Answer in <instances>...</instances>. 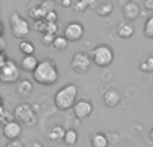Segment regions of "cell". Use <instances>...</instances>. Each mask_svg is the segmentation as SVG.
<instances>
[{
  "mask_svg": "<svg viewBox=\"0 0 153 147\" xmlns=\"http://www.w3.org/2000/svg\"><path fill=\"white\" fill-rule=\"evenodd\" d=\"M34 80L40 86H53L59 79V70L55 62L53 60H42L39 62L36 70L32 72Z\"/></svg>",
  "mask_w": 153,
  "mask_h": 147,
  "instance_id": "6da1fadb",
  "label": "cell"
},
{
  "mask_svg": "<svg viewBox=\"0 0 153 147\" xmlns=\"http://www.w3.org/2000/svg\"><path fill=\"white\" fill-rule=\"evenodd\" d=\"M78 87L74 83H69L61 87L54 95V104L59 111H69L76 103Z\"/></svg>",
  "mask_w": 153,
  "mask_h": 147,
  "instance_id": "7a4b0ae2",
  "label": "cell"
},
{
  "mask_svg": "<svg viewBox=\"0 0 153 147\" xmlns=\"http://www.w3.org/2000/svg\"><path fill=\"white\" fill-rule=\"evenodd\" d=\"M10 27H11V34L16 39H26L30 34H31V26L27 19H24L20 13L18 12H11L10 15Z\"/></svg>",
  "mask_w": 153,
  "mask_h": 147,
  "instance_id": "3957f363",
  "label": "cell"
},
{
  "mask_svg": "<svg viewBox=\"0 0 153 147\" xmlns=\"http://www.w3.org/2000/svg\"><path fill=\"white\" fill-rule=\"evenodd\" d=\"M13 116H15V121L23 124V127H32L38 122L36 111L34 110L32 104H28V103H19L13 108Z\"/></svg>",
  "mask_w": 153,
  "mask_h": 147,
  "instance_id": "277c9868",
  "label": "cell"
},
{
  "mask_svg": "<svg viewBox=\"0 0 153 147\" xmlns=\"http://www.w3.org/2000/svg\"><path fill=\"white\" fill-rule=\"evenodd\" d=\"M90 56L93 59V63L98 67H108L113 63L114 60V52L109 46L106 44H100L94 47L90 51Z\"/></svg>",
  "mask_w": 153,
  "mask_h": 147,
  "instance_id": "5b68a950",
  "label": "cell"
},
{
  "mask_svg": "<svg viewBox=\"0 0 153 147\" xmlns=\"http://www.w3.org/2000/svg\"><path fill=\"white\" fill-rule=\"evenodd\" d=\"M19 80H20V66L8 59L0 67V82L3 84H13Z\"/></svg>",
  "mask_w": 153,
  "mask_h": 147,
  "instance_id": "8992f818",
  "label": "cell"
},
{
  "mask_svg": "<svg viewBox=\"0 0 153 147\" xmlns=\"http://www.w3.org/2000/svg\"><path fill=\"white\" fill-rule=\"evenodd\" d=\"M93 63V59L90 56V54L86 52H75L71 58V62H70V68L73 70L75 74H86L90 70Z\"/></svg>",
  "mask_w": 153,
  "mask_h": 147,
  "instance_id": "52a82bcc",
  "label": "cell"
},
{
  "mask_svg": "<svg viewBox=\"0 0 153 147\" xmlns=\"http://www.w3.org/2000/svg\"><path fill=\"white\" fill-rule=\"evenodd\" d=\"M85 35V28L81 23L78 21H70L66 27H65V31H63V36L66 37L69 42H79V40L83 37Z\"/></svg>",
  "mask_w": 153,
  "mask_h": 147,
  "instance_id": "ba28073f",
  "label": "cell"
},
{
  "mask_svg": "<svg viewBox=\"0 0 153 147\" xmlns=\"http://www.w3.org/2000/svg\"><path fill=\"white\" fill-rule=\"evenodd\" d=\"M1 132H3V137L5 138L7 140H13V139H19L23 132V124L19 123L18 121H11L8 123L3 124V129H1Z\"/></svg>",
  "mask_w": 153,
  "mask_h": 147,
  "instance_id": "9c48e42d",
  "label": "cell"
},
{
  "mask_svg": "<svg viewBox=\"0 0 153 147\" xmlns=\"http://www.w3.org/2000/svg\"><path fill=\"white\" fill-rule=\"evenodd\" d=\"M73 112H74V116L78 119H86L89 118L90 115L93 114V104L91 102L86 99L78 100L75 103V106L73 107Z\"/></svg>",
  "mask_w": 153,
  "mask_h": 147,
  "instance_id": "30bf717a",
  "label": "cell"
},
{
  "mask_svg": "<svg viewBox=\"0 0 153 147\" xmlns=\"http://www.w3.org/2000/svg\"><path fill=\"white\" fill-rule=\"evenodd\" d=\"M65 134H66L65 127L58 124V126H54L48 130L47 134H46V139H47V142H50L51 145H58V143L63 142Z\"/></svg>",
  "mask_w": 153,
  "mask_h": 147,
  "instance_id": "8fae6325",
  "label": "cell"
},
{
  "mask_svg": "<svg viewBox=\"0 0 153 147\" xmlns=\"http://www.w3.org/2000/svg\"><path fill=\"white\" fill-rule=\"evenodd\" d=\"M122 15H124V19L128 21H133L137 20L141 15L140 7H138L137 3L134 1H129L124 5V10H122Z\"/></svg>",
  "mask_w": 153,
  "mask_h": 147,
  "instance_id": "7c38bea8",
  "label": "cell"
},
{
  "mask_svg": "<svg viewBox=\"0 0 153 147\" xmlns=\"http://www.w3.org/2000/svg\"><path fill=\"white\" fill-rule=\"evenodd\" d=\"M34 91V84L28 79H20L15 87V92L20 98H28Z\"/></svg>",
  "mask_w": 153,
  "mask_h": 147,
  "instance_id": "4fadbf2b",
  "label": "cell"
},
{
  "mask_svg": "<svg viewBox=\"0 0 153 147\" xmlns=\"http://www.w3.org/2000/svg\"><path fill=\"white\" fill-rule=\"evenodd\" d=\"M122 99V95L118 90L116 88H109L108 91H105L103 94V103L108 107H116Z\"/></svg>",
  "mask_w": 153,
  "mask_h": 147,
  "instance_id": "5bb4252c",
  "label": "cell"
},
{
  "mask_svg": "<svg viewBox=\"0 0 153 147\" xmlns=\"http://www.w3.org/2000/svg\"><path fill=\"white\" fill-rule=\"evenodd\" d=\"M117 34L121 39H129V37L133 36L134 34V27H133L132 21L124 20L118 24V28H117Z\"/></svg>",
  "mask_w": 153,
  "mask_h": 147,
  "instance_id": "9a60e30c",
  "label": "cell"
},
{
  "mask_svg": "<svg viewBox=\"0 0 153 147\" xmlns=\"http://www.w3.org/2000/svg\"><path fill=\"white\" fill-rule=\"evenodd\" d=\"M38 64V59L35 58V55H27V56H23L20 60V68L26 72H34L36 70Z\"/></svg>",
  "mask_w": 153,
  "mask_h": 147,
  "instance_id": "2e32d148",
  "label": "cell"
},
{
  "mask_svg": "<svg viewBox=\"0 0 153 147\" xmlns=\"http://www.w3.org/2000/svg\"><path fill=\"white\" fill-rule=\"evenodd\" d=\"M98 7V3L97 0H78V1H75L74 4V10L75 12H85V11L87 10H93V8H97Z\"/></svg>",
  "mask_w": 153,
  "mask_h": 147,
  "instance_id": "e0dca14e",
  "label": "cell"
},
{
  "mask_svg": "<svg viewBox=\"0 0 153 147\" xmlns=\"http://www.w3.org/2000/svg\"><path fill=\"white\" fill-rule=\"evenodd\" d=\"M90 143H91V147H108L109 138L103 132H95L90 138Z\"/></svg>",
  "mask_w": 153,
  "mask_h": 147,
  "instance_id": "ac0fdd59",
  "label": "cell"
},
{
  "mask_svg": "<svg viewBox=\"0 0 153 147\" xmlns=\"http://www.w3.org/2000/svg\"><path fill=\"white\" fill-rule=\"evenodd\" d=\"M76 142H78V132H76V130L74 129L66 130V134H65V138H63L65 145L71 147V146H75Z\"/></svg>",
  "mask_w": 153,
  "mask_h": 147,
  "instance_id": "d6986e66",
  "label": "cell"
},
{
  "mask_svg": "<svg viewBox=\"0 0 153 147\" xmlns=\"http://www.w3.org/2000/svg\"><path fill=\"white\" fill-rule=\"evenodd\" d=\"M19 51L23 54V56L34 55L35 54V46L32 44L31 42H28V40L23 39L20 43H19Z\"/></svg>",
  "mask_w": 153,
  "mask_h": 147,
  "instance_id": "ffe728a7",
  "label": "cell"
},
{
  "mask_svg": "<svg viewBox=\"0 0 153 147\" xmlns=\"http://www.w3.org/2000/svg\"><path fill=\"white\" fill-rule=\"evenodd\" d=\"M28 16L32 19V20H42V19H45L46 16V11L42 8V5H36V7L34 8H30L28 10Z\"/></svg>",
  "mask_w": 153,
  "mask_h": 147,
  "instance_id": "44dd1931",
  "label": "cell"
},
{
  "mask_svg": "<svg viewBox=\"0 0 153 147\" xmlns=\"http://www.w3.org/2000/svg\"><path fill=\"white\" fill-rule=\"evenodd\" d=\"M67 46H69V40H67L66 37L56 36L55 40H54V43H53V46H51V48H53L54 51H56V52H61V51L66 50Z\"/></svg>",
  "mask_w": 153,
  "mask_h": 147,
  "instance_id": "7402d4cb",
  "label": "cell"
},
{
  "mask_svg": "<svg viewBox=\"0 0 153 147\" xmlns=\"http://www.w3.org/2000/svg\"><path fill=\"white\" fill-rule=\"evenodd\" d=\"M114 7L111 3L106 1V3H101V4H98V7L95 8V11H97V13L100 16H102V18H105V16H109L111 12H113Z\"/></svg>",
  "mask_w": 153,
  "mask_h": 147,
  "instance_id": "603a6c76",
  "label": "cell"
},
{
  "mask_svg": "<svg viewBox=\"0 0 153 147\" xmlns=\"http://www.w3.org/2000/svg\"><path fill=\"white\" fill-rule=\"evenodd\" d=\"M138 68H140V71L144 72V74L153 72V56H149V58H146L145 60H144L143 63L138 66Z\"/></svg>",
  "mask_w": 153,
  "mask_h": 147,
  "instance_id": "cb8c5ba5",
  "label": "cell"
},
{
  "mask_svg": "<svg viewBox=\"0 0 153 147\" xmlns=\"http://www.w3.org/2000/svg\"><path fill=\"white\" fill-rule=\"evenodd\" d=\"M144 35L148 39H153V15L146 19L145 24H144Z\"/></svg>",
  "mask_w": 153,
  "mask_h": 147,
  "instance_id": "d4e9b609",
  "label": "cell"
},
{
  "mask_svg": "<svg viewBox=\"0 0 153 147\" xmlns=\"http://www.w3.org/2000/svg\"><path fill=\"white\" fill-rule=\"evenodd\" d=\"M40 5H42V8L46 11V13L50 12V11H56V4L53 0H43V1L40 3Z\"/></svg>",
  "mask_w": 153,
  "mask_h": 147,
  "instance_id": "484cf974",
  "label": "cell"
},
{
  "mask_svg": "<svg viewBox=\"0 0 153 147\" xmlns=\"http://www.w3.org/2000/svg\"><path fill=\"white\" fill-rule=\"evenodd\" d=\"M34 28L35 31L40 32V34H46V29H47V21L45 20V19H42V20H36L34 24Z\"/></svg>",
  "mask_w": 153,
  "mask_h": 147,
  "instance_id": "4316f807",
  "label": "cell"
},
{
  "mask_svg": "<svg viewBox=\"0 0 153 147\" xmlns=\"http://www.w3.org/2000/svg\"><path fill=\"white\" fill-rule=\"evenodd\" d=\"M55 35L54 34H43V36H42V44H45V46H53V43H54V40H55Z\"/></svg>",
  "mask_w": 153,
  "mask_h": 147,
  "instance_id": "83f0119b",
  "label": "cell"
},
{
  "mask_svg": "<svg viewBox=\"0 0 153 147\" xmlns=\"http://www.w3.org/2000/svg\"><path fill=\"white\" fill-rule=\"evenodd\" d=\"M45 20L48 21V23H56L58 21V12L56 11H50V12L46 13Z\"/></svg>",
  "mask_w": 153,
  "mask_h": 147,
  "instance_id": "f1b7e54d",
  "label": "cell"
},
{
  "mask_svg": "<svg viewBox=\"0 0 153 147\" xmlns=\"http://www.w3.org/2000/svg\"><path fill=\"white\" fill-rule=\"evenodd\" d=\"M4 147H26V143L22 139H13V140H8Z\"/></svg>",
  "mask_w": 153,
  "mask_h": 147,
  "instance_id": "f546056e",
  "label": "cell"
},
{
  "mask_svg": "<svg viewBox=\"0 0 153 147\" xmlns=\"http://www.w3.org/2000/svg\"><path fill=\"white\" fill-rule=\"evenodd\" d=\"M56 32H58V24L56 23H48L47 21V29H46V34L56 35Z\"/></svg>",
  "mask_w": 153,
  "mask_h": 147,
  "instance_id": "4dcf8cb0",
  "label": "cell"
},
{
  "mask_svg": "<svg viewBox=\"0 0 153 147\" xmlns=\"http://www.w3.org/2000/svg\"><path fill=\"white\" fill-rule=\"evenodd\" d=\"M144 7H145L146 11H153V0H145Z\"/></svg>",
  "mask_w": 153,
  "mask_h": 147,
  "instance_id": "1f68e13d",
  "label": "cell"
},
{
  "mask_svg": "<svg viewBox=\"0 0 153 147\" xmlns=\"http://www.w3.org/2000/svg\"><path fill=\"white\" fill-rule=\"evenodd\" d=\"M62 5H63L65 8H69L73 5V0H62Z\"/></svg>",
  "mask_w": 153,
  "mask_h": 147,
  "instance_id": "d6a6232c",
  "label": "cell"
},
{
  "mask_svg": "<svg viewBox=\"0 0 153 147\" xmlns=\"http://www.w3.org/2000/svg\"><path fill=\"white\" fill-rule=\"evenodd\" d=\"M0 43H1V52H4V46H5L4 36H1V37H0Z\"/></svg>",
  "mask_w": 153,
  "mask_h": 147,
  "instance_id": "836d02e7",
  "label": "cell"
},
{
  "mask_svg": "<svg viewBox=\"0 0 153 147\" xmlns=\"http://www.w3.org/2000/svg\"><path fill=\"white\" fill-rule=\"evenodd\" d=\"M31 147H45V146H43L40 142H34V143H32V146H31Z\"/></svg>",
  "mask_w": 153,
  "mask_h": 147,
  "instance_id": "e575fe53",
  "label": "cell"
},
{
  "mask_svg": "<svg viewBox=\"0 0 153 147\" xmlns=\"http://www.w3.org/2000/svg\"><path fill=\"white\" fill-rule=\"evenodd\" d=\"M149 138H151V140H153V129L149 131Z\"/></svg>",
  "mask_w": 153,
  "mask_h": 147,
  "instance_id": "d590c367",
  "label": "cell"
}]
</instances>
